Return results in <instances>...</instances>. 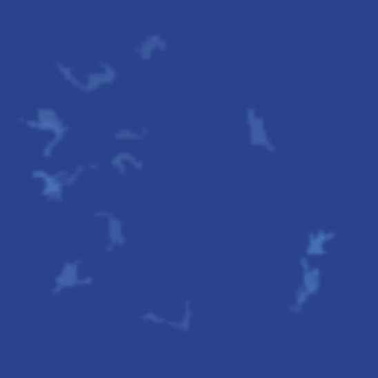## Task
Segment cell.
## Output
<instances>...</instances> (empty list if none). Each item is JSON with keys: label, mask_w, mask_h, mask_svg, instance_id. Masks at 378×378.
<instances>
[{"label": "cell", "mask_w": 378, "mask_h": 378, "mask_svg": "<svg viewBox=\"0 0 378 378\" xmlns=\"http://www.w3.org/2000/svg\"><path fill=\"white\" fill-rule=\"evenodd\" d=\"M246 121H248V145H251V148H263V151H269V154H275V142L269 139L266 121L260 119L255 107L246 110Z\"/></svg>", "instance_id": "5"}, {"label": "cell", "mask_w": 378, "mask_h": 378, "mask_svg": "<svg viewBox=\"0 0 378 378\" xmlns=\"http://www.w3.org/2000/svg\"><path fill=\"white\" fill-rule=\"evenodd\" d=\"M57 71L62 74V80H66V83H71V86L80 89V92H86V80H80V77L74 74V68H68L66 62H57Z\"/></svg>", "instance_id": "11"}, {"label": "cell", "mask_w": 378, "mask_h": 378, "mask_svg": "<svg viewBox=\"0 0 378 378\" xmlns=\"http://www.w3.org/2000/svg\"><path fill=\"white\" fill-rule=\"evenodd\" d=\"M98 219H107V228H110V237H107V255H112L115 248H121L124 243H128V237H124V225H121V219L110 213V210H98L94 213Z\"/></svg>", "instance_id": "6"}, {"label": "cell", "mask_w": 378, "mask_h": 378, "mask_svg": "<svg viewBox=\"0 0 378 378\" xmlns=\"http://www.w3.org/2000/svg\"><path fill=\"white\" fill-rule=\"evenodd\" d=\"M145 136H148V128H142V130H115L112 139L115 142H130V139H145Z\"/></svg>", "instance_id": "13"}, {"label": "cell", "mask_w": 378, "mask_h": 378, "mask_svg": "<svg viewBox=\"0 0 378 378\" xmlns=\"http://www.w3.org/2000/svg\"><path fill=\"white\" fill-rule=\"evenodd\" d=\"M299 266H301V281H299V287H296V296H292L290 313H301V308L308 304V299H313L322 290V269L313 266L310 257H304V255L299 260Z\"/></svg>", "instance_id": "2"}, {"label": "cell", "mask_w": 378, "mask_h": 378, "mask_svg": "<svg viewBox=\"0 0 378 378\" xmlns=\"http://www.w3.org/2000/svg\"><path fill=\"white\" fill-rule=\"evenodd\" d=\"M24 128H30V130H48L50 133V142L41 148V157H54V151H57V145L62 142V136L68 133V124L59 119V112L54 110V107H39L36 110V119H18Z\"/></svg>", "instance_id": "1"}, {"label": "cell", "mask_w": 378, "mask_h": 378, "mask_svg": "<svg viewBox=\"0 0 378 378\" xmlns=\"http://www.w3.org/2000/svg\"><path fill=\"white\" fill-rule=\"evenodd\" d=\"M166 48H169V41H166L163 36H148V39H145L142 41V45H136V57H139L142 62H151V57L157 54V50H166Z\"/></svg>", "instance_id": "9"}, {"label": "cell", "mask_w": 378, "mask_h": 378, "mask_svg": "<svg viewBox=\"0 0 378 378\" xmlns=\"http://www.w3.org/2000/svg\"><path fill=\"white\" fill-rule=\"evenodd\" d=\"M110 166L115 172H119V177H124V172H128V166L130 169H142V160H136L133 154H112V160H110Z\"/></svg>", "instance_id": "10"}, {"label": "cell", "mask_w": 378, "mask_h": 378, "mask_svg": "<svg viewBox=\"0 0 378 378\" xmlns=\"http://www.w3.org/2000/svg\"><path fill=\"white\" fill-rule=\"evenodd\" d=\"M142 319H145V322H160V325H169V319H163L160 313H154V310H145V313H142Z\"/></svg>", "instance_id": "14"}, {"label": "cell", "mask_w": 378, "mask_h": 378, "mask_svg": "<svg viewBox=\"0 0 378 378\" xmlns=\"http://www.w3.org/2000/svg\"><path fill=\"white\" fill-rule=\"evenodd\" d=\"M119 80V71H115L110 62H101V71H89V77H86V94H92L94 89H101V86H110V83Z\"/></svg>", "instance_id": "7"}, {"label": "cell", "mask_w": 378, "mask_h": 378, "mask_svg": "<svg viewBox=\"0 0 378 378\" xmlns=\"http://www.w3.org/2000/svg\"><path fill=\"white\" fill-rule=\"evenodd\" d=\"M33 177H36V181H41V198H48V201H54V204H59L62 198H66L68 172H45V169H36Z\"/></svg>", "instance_id": "4"}, {"label": "cell", "mask_w": 378, "mask_h": 378, "mask_svg": "<svg viewBox=\"0 0 378 378\" xmlns=\"http://www.w3.org/2000/svg\"><path fill=\"white\" fill-rule=\"evenodd\" d=\"M169 325L172 328H177V331H183V334H189L192 331V304H183V317L181 319H169Z\"/></svg>", "instance_id": "12"}, {"label": "cell", "mask_w": 378, "mask_h": 378, "mask_svg": "<svg viewBox=\"0 0 378 378\" xmlns=\"http://www.w3.org/2000/svg\"><path fill=\"white\" fill-rule=\"evenodd\" d=\"M334 239V230H313L308 234V248H304V257H325V243Z\"/></svg>", "instance_id": "8"}, {"label": "cell", "mask_w": 378, "mask_h": 378, "mask_svg": "<svg viewBox=\"0 0 378 378\" xmlns=\"http://www.w3.org/2000/svg\"><path fill=\"white\" fill-rule=\"evenodd\" d=\"M92 284H94V278L80 275V260H66L54 278V296H59V292H66L71 287H92Z\"/></svg>", "instance_id": "3"}]
</instances>
